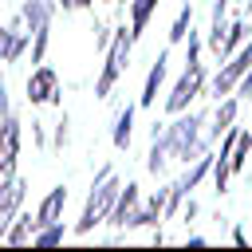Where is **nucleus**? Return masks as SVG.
<instances>
[{
  "instance_id": "nucleus-2",
  "label": "nucleus",
  "mask_w": 252,
  "mask_h": 252,
  "mask_svg": "<svg viewBox=\"0 0 252 252\" xmlns=\"http://www.w3.org/2000/svg\"><path fill=\"white\" fill-rule=\"evenodd\" d=\"M189 55H185V71H181V79L173 83V91H169V98H165V110L169 114H181L201 91H205V83H209V71H205V63H201V39H197V32L189 28Z\"/></svg>"
},
{
  "instance_id": "nucleus-12",
  "label": "nucleus",
  "mask_w": 252,
  "mask_h": 252,
  "mask_svg": "<svg viewBox=\"0 0 252 252\" xmlns=\"http://www.w3.org/2000/svg\"><path fill=\"white\" fill-rule=\"evenodd\" d=\"M63 205H67V185H55L39 201V209H35V228L39 224H51V220H63Z\"/></svg>"
},
{
  "instance_id": "nucleus-5",
  "label": "nucleus",
  "mask_w": 252,
  "mask_h": 252,
  "mask_svg": "<svg viewBox=\"0 0 252 252\" xmlns=\"http://www.w3.org/2000/svg\"><path fill=\"white\" fill-rule=\"evenodd\" d=\"M138 39L130 35V28H118L114 32V39H110V47H106V63H102V71H98V79H94V94L98 98H110V91H114V83L122 79V71H126V59H130V47H134Z\"/></svg>"
},
{
  "instance_id": "nucleus-22",
  "label": "nucleus",
  "mask_w": 252,
  "mask_h": 252,
  "mask_svg": "<svg viewBox=\"0 0 252 252\" xmlns=\"http://www.w3.org/2000/svg\"><path fill=\"white\" fill-rule=\"evenodd\" d=\"M4 114H12V106H8V87H4V75H0V118Z\"/></svg>"
},
{
  "instance_id": "nucleus-9",
  "label": "nucleus",
  "mask_w": 252,
  "mask_h": 252,
  "mask_svg": "<svg viewBox=\"0 0 252 252\" xmlns=\"http://www.w3.org/2000/svg\"><path fill=\"white\" fill-rule=\"evenodd\" d=\"M20 118L16 114H4L0 118V177L4 173H16V161H20Z\"/></svg>"
},
{
  "instance_id": "nucleus-10",
  "label": "nucleus",
  "mask_w": 252,
  "mask_h": 252,
  "mask_svg": "<svg viewBox=\"0 0 252 252\" xmlns=\"http://www.w3.org/2000/svg\"><path fill=\"white\" fill-rule=\"evenodd\" d=\"M138 205H142V189H138V181H126V185L118 189V197H114L110 213H106V224H114V228H130V220H134Z\"/></svg>"
},
{
  "instance_id": "nucleus-13",
  "label": "nucleus",
  "mask_w": 252,
  "mask_h": 252,
  "mask_svg": "<svg viewBox=\"0 0 252 252\" xmlns=\"http://www.w3.org/2000/svg\"><path fill=\"white\" fill-rule=\"evenodd\" d=\"M32 232H35V213H16L0 240H4V244H28V240H32Z\"/></svg>"
},
{
  "instance_id": "nucleus-6",
  "label": "nucleus",
  "mask_w": 252,
  "mask_h": 252,
  "mask_svg": "<svg viewBox=\"0 0 252 252\" xmlns=\"http://www.w3.org/2000/svg\"><path fill=\"white\" fill-rule=\"evenodd\" d=\"M248 67H252V35H248V39L240 43V51H236V55H232V59H228V63H224L213 79H209V94H213V98L232 94V91H236V83L244 79V71H248Z\"/></svg>"
},
{
  "instance_id": "nucleus-21",
  "label": "nucleus",
  "mask_w": 252,
  "mask_h": 252,
  "mask_svg": "<svg viewBox=\"0 0 252 252\" xmlns=\"http://www.w3.org/2000/svg\"><path fill=\"white\" fill-rule=\"evenodd\" d=\"M236 94H240V98H252V67H248V71H244V79L236 83Z\"/></svg>"
},
{
  "instance_id": "nucleus-4",
  "label": "nucleus",
  "mask_w": 252,
  "mask_h": 252,
  "mask_svg": "<svg viewBox=\"0 0 252 252\" xmlns=\"http://www.w3.org/2000/svg\"><path fill=\"white\" fill-rule=\"evenodd\" d=\"M55 0H24L20 4V20L32 35V63H43L47 43H51V20H55Z\"/></svg>"
},
{
  "instance_id": "nucleus-20",
  "label": "nucleus",
  "mask_w": 252,
  "mask_h": 252,
  "mask_svg": "<svg viewBox=\"0 0 252 252\" xmlns=\"http://www.w3.org/2000/svg\"><path fill=\"white\" fill-rule=\"evenodd\" d=\"M63 12H87V8H94V0H55Z\"/></svg>"
},
{
  "instance_id": "nucleus-8",
  "label": "nucleus",
  "mask_w": 252,
  "mask_h": 252,
  "mask_svg": "<svg viewBox=\"0 0 252 252\" xmlns=\"http://www.w3.org/2000/svg\"><path fill=\"white\" fill-rule=\"evenodd\" d=\"M24 193H28V185H24L20 173H4V177H0V236H4V228L12 224V217L20 213Z\"/></svg>"
},
{
  "instance_id": "nucleus-23",
  "label": "nucleus",
  "mask_w": 252,
  "mask_h": 252,
  "mask_svg": "<svg viewBox=\"0 0 252 252\" xmlns=\"http://www.w3.org/2000/svg\"><path fill=\"white\" fill-rule=\"evenodd\" d=\"M118 4H130V0H118Z\"/></svg>"
},
{
  "instance_id": "nucleus-14",
  "label": "nucleus",
  "mask_w": 252,
  "mask_h": 252,
  "mask_svg": "<svg viewBox=\"0 0 252 252\" xmlns=\"http://www.w3.org/2000/svg\"><path fill=\"white\" fill-rule=\"evenodd\" d=\"M236 110H240V98H236V94H224V102H220L217 114H213V130H209V138H220V134L236 122Z\"/></svg>"
},
{
  "instance_id": "nucleus-16",
  "label": "nucleus",
  "mask_w": 252,
  "mask_h": 252,
  "mask_svg": "<svg viewBox=\"0 0 252 252\" xmlns=\"http://www.w3.org/2000/svg\"><path fill=\"white\" fill-rule=\"evenodd\" d=\"M130 134H134V106H122L118 118H114V150H126L130 146Z\"/></svg>"
},
{
  "instance_id": "nucleus-3",
  "label": "nucleus",
  "mask_w": 252,
  "mask_h": 252,
  "mask_svg": "<svg viewBox=\"0 0 252 252\" xmlns=\"http://www.w3.org/2000/svg\"><path fill=\"white\" fill-rule=\"evenodd\" d=\"M118 189H122V185H118L114 169H110V165H102V169H98V177H94V185H91V193H87L83 217L75 220V232H79V236H87L94 224H106V213H110V205H114Z\"/></svg>"
},
{
  "instance_id": "nucleus-15",
  "label": "nucleus",
  "mask_w": 252,
  "mask_h": 252,
  "mask_svg": "<svg viewBox=\"0 0 252 252\" xmlns=\"http://www.w3.org/2000/svg\"><path fill=\"white\" fill-rule=\"evenodd\" d=\"M154 8H158V0H130V35H134V39H142Z\"/></svg>"
},
{
  "instance_id": "nucleus-1",
  "label": "nucleus",
  "mask_w": 252,
  "mask_h": 252,
  "mask_svg": "<svg viewBox=\"0 0 252 252\" xmlns=\"http://www.w3.org/2000/svg\"><path fill=\"white\" fill-rule=\"evenodd\" d=\"M201 122H205V114L201 110H193V114H185V118H177V122H169V126H154V146H150V154H146V169L150 173H161L165 169V161L169 158H177V161H193V158H201L205 150H209V134L201 138Z\"/></svg>"
},
{
  "instance_id": "nucleus-17",
  "label": "nucleus",
  "mask_w": 252,
  "mask_h": 252,
  "mask_svg": "<svg viewBox=\"0 0 252 252\" xmlns=\"http://www.w3.org/2000/svg\"><path fill=\"white\" fill-rule=\"evenodd\" d=\"M63 236H67L63 220H51V224H39V228L32 232V244H35V248H55V244H63Z\"/></svg>"
},
{
  "instance_id": "nucleus-19",
  "label": "nucleus",
  "mask_w": 252,
  "mask_h": 252,
  "mask_svg": "<svg viewBox=\"0 0 252 252\" xmlns=\"http://www.w3.org/2000/svg\"><path fill=\"white\" fill-rule=\"evenodd\" d=\"M189 28H193V4H181L177 20H173V28H169V43H181V39L189 35Z\"/></svg>"
},
{
  "instance_id": "nucleus-11",
  "label": "nucleus",
  "mask_w": 252,
  "mask_h": 252,
  "mask_svg": "<svg viewBox=\"0 0 252 252\" xmlns=\"http://www.w3.org/2000/svg\"><path fill=\"white\" fill-rule=\"evenodd\" d=\"M165 63H169V47L154 59V67L146 71V83H142V94H138V102L142 106H154L158 102V91H161V83H165Z\"/></svg>"
},
{
  "instance_id": "nucleus-18",
  "label": "nucleus",
  "mask_w": 252,
  "mask_h": 252,
  "mask_svg": "<svg viewBox=\"0 0 252 252\" xmlns=\"http://www.w3.org/2000/svg\"><path fill=\"white\" fill-rule=\"evenodd\" d=\"M244 35H248V24H244V20L228 24V28H224V39H220V51H217V55H220V59H228V55H232V51L244 43Z\"/></svg>"
},
{
  "instance_id": "nucleus-7",
  "label": "nucleus",
  "mask_w": 252,
  "mask_h": 252,
  "mask_svg": "<svg viewBox=\"0 0 252 252\" xmlns=\"http://www.w3.org/2000/svg\"><path fill=\"white\" fill-rule=\"evenodd\" d=\"M28 106H43V102H59V75L47 63H35L28 75Z\"/></svg>"
}]
</instances>
